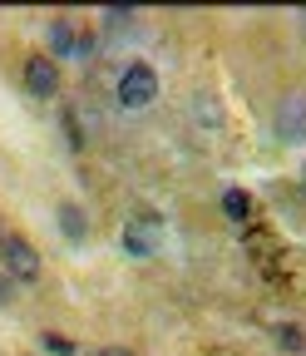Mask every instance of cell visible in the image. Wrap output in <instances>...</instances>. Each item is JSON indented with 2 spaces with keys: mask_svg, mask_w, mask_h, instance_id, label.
<instances>
[{
  "mask_svg": "<svg viewBox=\"0 0 306 356\" xmlns=\"http://www.w3.org/2000/svg\"><path fill=\"white\" fill-rule=\"evenodd\" d=\"M158 95H163V84H158V70H153L148 60L124 65L119 79H114V104H119L124 114H144V109H153Z\"/></svg>",
  "mask_w": 306,
  "mask_h": 356,
  "instance_id": "1",
  "label": "cell"
},
{
  "mask_svg": "<svg viewBox=\"0 0 306 356\" xmlns=\"http://www.w3.org/2000/svg\"><path fill=\"white\" fill-rule=\"evenodd\" d=\"M0 273H6L10 282H40V273H45V262H40V252H35V243L30 238H20V233H6L0 238Z\"/></svg>",
  "mask_w": 306,
  "mask_h": 356,
  "instance_id": "2",
  "label": "cell"
},
{
  "mask_svg": "<svg viewBox=\"0 0 306 356\" xmlns=\"http://www.w3.org/2000/svg\"><path fill=\"white\" fill-rule=\"evenodd\" d=\"M158 233H163V218L158 213H148V208H139L134 218L124 222V233H119V248L128 252V257H153L158 252Z\"/></svg>",
  "mask_w": 306,
  "mask_h": 356,
  "instance_id": "3",
  "label": "cell"
},
{
  "mask_svg": "<svg viewBox=\"0 0 306 356\" xmlns=\"http://www.w3.org/2000/svg\"><path fill=\"white\" fill-rule=\"evenodd\" d=\"M277 139L282 144H306V95L291 89L277 104Z\"/></svg>",
  "mask_w": 306,
  "mask_h": 356,
  "instance_id": "4",
  "label": "cell"
},
{
  "mask_svg": "<svg viewBox=\"0 0 306 356\" xmlns=\"http://www.w3.org/2000/svg\"><path fill=\"white\" fill-rule=\"evenodd\" d=\"M25 89L35 99H55L60 95V65L40 50V55H25Z\"/></svg>",
  "mask_w": 306,
  "mask_h": 356,
  "instance_id": "5",
  "label": "cell"
},
{
  "mask_svg": "<svg viewBox=\"0 0 306 356\" xmlns=\"http://www.w3.org/2000/svg\"><path fill=\"white\" fill-rule=\"evenodd\" d=\"M74 40H79V25L69 20V15H55V25H50V60L60 65V60H74Z\"/></svg>",
  "mask_w": 306,
  "mask_h": 356,
  "instance_id": "6",
  "label": "cell"
},
{
  "mask_svg": "<svg viewBox=\"0 0 306 356\" xmlns=\"http://www.w3.org/2000/svg\"><path fill=\"white\" fill-rule=\"evenodd\" d=\"M55 222H60V233H65L69 243H84V238H90V218H84L79 203H60V208H55Z\"/></svg>",
  "mask_w": 306,
  "mask_h": 356,
  "instance_id": "7",
  "label": "cell"
},
{
  "mask_svg": "<svg viewBox=\"0 0 306 356\" xmlns=\"http://www.w3.org/2000/svg\"><path fill=\"white\" fill-rule=\"evenodd\" d=\"M223 213H228V222H237V228H247L257 208H252V198H247L242 188H228V193H223Z\"/></svg>",
  "mask_w": 306,
  "mask_h": 356,
  "instance_id": "8",
  "label": "cell"
},
{
  "mask_svg": "<svg viewBox=\"0 0 306 356\" xmlns=\"http://www.w3.org/2000/svg\"><path fill=\"white\" fill-rule=\"evenodd\" d=\"M277 346H287V351H306L301 327H277Z\"/></svg>",
  "mask_w": 306,
  "mask_h": 356,
  "instance_id": "9",
  "label": "cell"
},
{
  "mask_svg": "<svg viewBox=\"0 0 306 356\" xmlns=\"http://www.w3.org/2000/svg\"><path fill=\"white\" fill-rule=\"evenodd\" d=\"M40 341H45V346H50L55 356H69V351H74V341H69V337H60V332H45Z\"/></svg>",
  "mask_w": 306,
  "mask_h": 356,
  "instance_id": "10",
  "label": "cell"
},
{
  "mask_svg": "<svg viewBox=\"0 0 306 356\" xmlns=\"http://www.w3.org/2000/svg\"><path fill=\"white\" fill-rule=\"evenodd\" d=\"M10 297H15V282H10V277H6V273H0V307H6V302H10Z\"/></svg>",
  "mask_w": 306,
  "mask_h": 356,
  "instance_id": "11",
  "label": "cell"
},
{
  "mask_svg": "<svg viewBox=\"0 0 306 356\" xmlns=\"http://www.w3.org/2000/svg\"><path fill=\"white\" fill-rule=\"evenodd\" d=\"M94 356H134V351H128V346H99Z\"/></svg>",
  "mask_w": 306,
  "mask_h": 356,
  "instance_id": "12",
  "label": "cell"
},
{
  "mask_svg": "<svg viewBox=\"0 0 306 356\" xmlns=\"http://www.w3.org/2000/svg\"><path fill=\"white\" fill-rule=\"evenodd\" d=\"M301 20H306V15H301Z\"/></svg>",
  "mask_w": 306,
  "mask_h": 356,
  "instance_id": "13",
  "label": "cell"
}]
</instances>
